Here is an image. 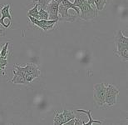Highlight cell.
Returning <instances> with one entry per match:
<instances>
[{
	"mask_svg": "<svg viewBox=\"0 0 128 125\" xmlns=\"http://www.w3.org/2000/svg\"><path fill=\"white\" fill-rule=\"evenodd\" d=\"M106 85L105 83H96L93 87V99L98 107H102L105 104Z\"/></svg>",
	"mask_w": 128,
	"mask_h": 125,
	"instance_id": "1",
	"label": "cell"
},
{
	"mask_svg": "<svg viewBox=\"0 0 128 125\" xmlns=\"http://www.w3.org/2000/svg\"><path fill=\"white\" fill-rule=\"evenodd\" d=\"M79 9H80V15H79V17L82 20H84V21L92 20L97 15L96 11H95V9L92 7L91 4H88L86 0H85L82 3V4L79 7Z\"/></svg>",
	"mask_w": 128,
	"mask_h": 125,
	"instance_id": "2",
	"label": "cell"
},
{
	"mask_svg": "<svg viewBox=\"0 0 128 125\" xmlns=\"http://www.w3.org/2000/svg\"><path fill=\"white\" fill-rule=\"evenodd\" d=\"M119 94V89L113 84H108L106 86V95H105V104L108 106H114L116 103V98Z\"/></svg>",
	"mask_w": 128,
	"mask_h": 125,
	"instance_id": "3",
	"label": "cell"
},
{
	"mask_svg": "<svg viewBox=\"0 0 128 125\" xmlns=\"http://www.w3.org/2000/svg\"><path fill=\"white\" fill-rule=\"evenodd\" d=\"M28 17L30 22H31L33 25L38 26V28H40L41 29H42L43 31H45V32H47V31H48V30H50V29H52V28L55 26V24L58 22V20H50V19L38 20V19H34V18H32L31 16H28Z\"/></svg>",
	"mask_w": 128,
	"mask_h": 125,
	"instance_id": "4",
	"label": "cell"
},
{
	"mask_svg": "<svg viewBox=\"0 0 128 125\" xmlns=\"http://www.w3.org/2000/svg\"><path fill=\"white\" fill-rule=\"evenodd\" d=\"M10 7L11 4H8L5 6H2L1 8V14L2 17L0 18V24L2 27H4L5 29L10 27V25H12V14H10Z\"/></svg>",
	"mask_w": 128,
	"mask_h": 125,
	"instance_id": "5",
	"label": "cell"
},
{
	"mask_svg": "<svg viewBox=\"0 0 128 125\" xmlns=\"http://www.w3.org/2000/svg\"><path fill=\"white\" fill-rule=\"evenodd\" d=\"M14 78L10 81L12 83L14 84H24V85H28L29 83L26 80V78L24 77V68L21 66H18L16 64L14 66Z\"/></svg>",
	"mask_w": 128,
	"mask_h": 125,
	"instance_id": "6",
	"label": "cell"
},
{
	"mask_svg": "<svg viewBox=\"0 0 128 125\" xmlns=\"http://www.w3.org/2000/svg\"><path fill=\"white\" fill-rule=\"evenodd\" d=\"M58 6L59 4L57 3L54 0H52L49 4L48 5V7L46 8L45 10H47L48 14V19L50 20H58Z\"/></svg>",
	"mask_w": 128,
	"mask_h": 125,
	"instance_id": "7",
	"label": "cell"
},
{
	"mask_svg": "<svg viewBox=\"0 0 128 125\" xmlns=\"http://www.w3.org/2000/svg\"><path fill=\"white\" fill-rule=\"evenodd\" d=\"M68 9L62 5V4H59V6H58V14H61L62 18H59L58 19V21H66V22H74L76 19V15H70L68 14Z\"/></svg>",
	"mask_w": 128,
	"mask_h": 125,
	"instance_id": "8",
	"label": "cell"
},
{
	"mask_svg": "<svg viewBox=\"0 0 128 125\" xmlns=\"http://www.w3.org/2000/svg\"><path fill=\"white\" fill-rule=\"evenodd\" d=\"M124 46H128V39L127 37L124 36L122 34V30H118L115 36V50L119 49L120 48L124 47Z\"/></svg>",
	"mask_w": 128,
	"mask_h": 125,
	"instance_id": "9",
	"label": "cell"
},
{
	"mask_svg": "<svg viewBox=\"0 0 128 125\" xmlns=\"http://www.w3.org/2000/svg\"><path fill=\"white\" fill-rule=\"evenodd\" d=\"M22 68H24V74L25 73H29V74L32 75L35 78H38L41 74V71L38 68V67L32 63H27V65L25 67H22Z\"/></svg>",
	"mask_w": 128,
	"mask_h": 125,
	"instance_id": "10",
	"label": "cell"
},
{
	"mask_svg": "<svg viewBox=\"0 0 128 125\" xmlns=\"http://www.w3.org/2000/svg\"><path fill=\"white\" fill-rule=\"evenodd\" d=\"M76 112L78 113H83L88 115V121L86 123H84L83 125H92V123H99V124H102V121H99V120H95V119L92 118V112L91 110H84V109H76Z\"/></svg>",
	"mask_w": 128,
	"mask_h": 125,
	"instance_id": "11",
	"label": "cell"
},
{
	"mask_svg": "<svg viewBox=\"0 0 128 125\" xmlns=\"http://www.w3.org/2000/svg\"><path fill=\"white\" fill-rule=\"evenodd\" d=\"M115 54L118 56L125 62H127L128 60V46H124V47L120 48L119 49L115 51Z\"/></svg>",
	"mask_w": 128,
	"mask_h": 125,
	"instance_id": "12",
	"label": "cell"
},
{
	"mask_svg": "<svg viewBox=\"0 0 128 125\" xmlns=\"http://www.w3.org/2000/svg\"><path fill=\"white\" fill-rule=\"evenodd\" d=\"M61 4H62V5H64L66 9H73L74 11L78 13V15H80V9H79V8L75 6V5L73 4V3H71L70 0H62V1L61 2Z\"/></svg>",
	"mask_w": 128,
	"mask_h": 125,
	"instance_id": "13",
	"label": "cell"
},
{
	"mask_svg": "<svg viewBox=\"0 0 128 125\" xmlns=\"http://www.w3.org/2000/svg\"><path fill=\"white\" fill-rule=\"evenodd\" d=\"M53 124L54 125H63L64 124V117L62 113H58L56 112L54 119H53Z\"/></svg>",
	"mask_w": 128,
	"mask_h": 125,
	"instance_id": "14",
	"label": "cell"
},
{
	"mask_svg": "<svg viewBox=\"0 0 128 125\" xmlns=\"http://www.w3.org/2000/svg\"><path fill=\"white\" fill-rule=\"evenodd\" d=\"M28 16H31L36 19L39 20V16H38V4H35L34 7L28 10Z\"/></svg>",
	"mask_w": 128,
	"mask_h": 125,
	"instance_id": "15",
	"label": "cell"
},
{
	"mask_svg": "<svg viewBox=\"0 0 128 125\" xmlns=\"http://www.w3.org/2000/svg\"><path fill=\"white\" fill-rule=\"evenodd\" d=\"M62 113H63V117H64V124H65L66 122H68L69 120H71V119H72L76 117L72 111L64 110L62 112Z\"/></svg>",
	"mask_w": 128,
	"mask_h": 125,
	"instance_id": "16",
	"label": "cell"
},
{
	"mask_svg": "<svg viewBox=\"0 0 128 125\" xmlns=\"http://www.w3.org/2000/svg\"><path fill=\"white\" fill-rule=\"evenodd\" d=\"M106 4V0H94V4L96 5L98 11H102Z\"/></svg>",
	"mask_w": 128,
	"mask_h": 125,
	"instance_id": "17",
	"label": "cell"
},
{
	"mask_svg": "<svg viewBox=\"0 0 128 125\" xmlns=\"http://www.w3.org/2000/svg\"><path fill=\"white\" fill-rule=\"evenodd\" d=\"M38 16H39V20L43 19V20H48V14L47 10L43 9H38Z\"/></svg>",
	"mask_w": 128,
	"mask_h": 125,
	"instance_id": "18",
	"label": "cell"
},
{
	"mask_svg": "<svg viewBox=\"0 0 128 125\" xmlns=\"http://www.w3.org/2000/svg\"><path fill=\"white\" fill-rule=\"evenodd\" d=\"M52 1V0H38V7L40 9H46V8L48 7V5L49 4V3Z\"/></svg>",
	"mask_w": 128,
	"mask_h": 125,
	"instance_id": "19",
	"label": "cell"
},
{
	"mask_svg": "<svg viewBox=\"0 0 128 125\" xmlns=\"http://www.w3.org/2000/svg\"><path fill=\"white\" fill-rule=\"evenodd\" d=\"M9 42H7L5 43V45L2 47L1 52H0V55L2 56V57H4L5 58H7V54H8V46H9Z\"/></svg>",
	"mask_w": 128,
	"mask_h": 125,
	"instance_id": "20",
	"label": "cell"
},
{
	"mask_svg": "<svg viewBox=\"0 0 128 125\" xmlns=\"http://www.w3.org/2000/svg\"><path fill=\"white\" fill-rule=\"evenodd\" d=\"M8 65L7 58H0V69H2L5 73V69Z\"/></svg>",
	"mask_w": 128,
	"mask_h": 125,
	"instance_id": "21",
	"label": "cell"
},
{
	"mask_svg": "<svg viewBox=\"0 0 128 125\" xmlns=\"http://www.w3.org/2000/svg\"><path fill=\"white\" fill-rule=\"evenodd\" d=\"M85 122H83L80 118H74V125H83Z\"/></svg>",
	"mask_w": 128,
	"mask_h": 125,
	"instance_id": "22",
	"label": "cell"
},
{
	"mask_svg": "<svg viewBox=\"0 0 128 125\" xmlns=\"http://www.w3.org/2000/svg\"><path fill=\"white\" fill-rule=\"evenodd\" d=\"M85 1V0H74V2H73V4L75 5V6L76 7H80L82 4V3Z\"/></svg>",
	"mask_w": 128,
	"mask_h": 125,
	"instance_id": "23",
	"label": "cell"
},
{
	"mask_svg": "<svg viewBox=\"0 0 128 125\" xmlns=\"http://www.w3.org/2000/svg\"><path fill=\"white\" fill-rule=\"evenodd\" d=\"M86 1H88V3L89 4H91V5L94 4V0H86Z\"/></svg>",
	"mask_w": 128,
	"mask_h": 125,
	"instance_id": "24",
	"label": "cell"
},
{
	"mask_svg": "<svg viewBox=\"0 0 128 125\" xmlns=\"http://www.w3.org/2000/svg\"><path fill=\"white\" fill-rule=\"evenodd\" d=\"M54 1H56L57 3H58V4H60V3L62 1V0H54Z\"/></svg>",
	"mask_w": 128,
	"mask_h": 125,
	"instance_id": "25",
	"label": "cell"
},
{
	"mask_svg": "<svg viewBox=\"0 0 128 125\" xmlns=\"http://www.w3.org/2000/svg\"><path fill=\"white\" fill-rule=\"evenodd\" d=\"M37 1H38V0H32V2H33V3H35V2H37Z\"/></svg>",
	"mask_w": 128,
	"mask_h": 125,
	"instance_id": "26",
	"label": "cell"
},
{
	"mask_svg": "<svg viewBox=\"0 0 128 125\" xmlns=\"http://www.w3.org/2000/svg\"><path fill=\"white\" fill-rule=\"evenodd\" d=\"M0 33H2V29H0Z\"/></svg>",
	"mask_w": 128,
	"mask_h": 125,
	"instance_id": "27",
	"label": "cell"
}]
</instances>
